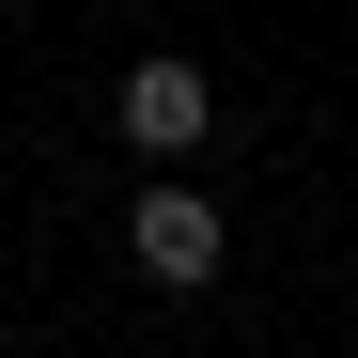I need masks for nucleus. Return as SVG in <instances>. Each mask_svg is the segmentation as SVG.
<instances>
[{
    "label": "nucleus",
    "instance_id": "nucleus-2",
    "mask_svg": "<svg viewBox=\"0 0 358 358\" xmlns=\"http://www.w3.org/2000/svg\"><path fill=\"white\" fill-rule=\"evenodd\" d=\"M125 250H141V280L187 296V280H218L234 234H218V203H203V187H141V203H125Z\"/></svg>",
    "mask_w": 358,
    "mask_h": 358
},
{
    "label": "nucleus",
    "instance_id": "nucleus-1",
    "mask_svg": "<svg viewBox=\"0 0 358 358\" xmlns=\"http://www.w3.org/2000/svg\"><path fill=\"white\" fill-rule=\"evenodd\" d=\"M109 125H125L141 156H187V141L218 125V78H203V63H171V47H156V63H125V94H109Z\"/></svg>",
    "mask_w": 358,
    "mask_h": 358
}]
</instances>
